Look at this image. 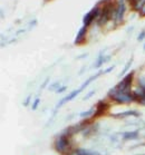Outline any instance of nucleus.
<instances>
[{
	"label": "nucleus",
	"mask_w": 145,
	"mask_h": 155,
	"mask_svg": "<svg viewBox=\"0 0 145 155\" xmlns=\"http://www.w3.org/2000/svg\"><path fill=\"white\" fill-rule=\"evenodd\" d=\"M108 96L109 97H112L115 102H117V103H131L133 100H136L135 99V96H134V93H132V91H117L115 87L112 88L111 91H108Z\"/></svg>",
	"instance_id": "obj_1"
},
{
	"label": "nucleus",
	"mask_w": 145,
	"mask_h": 155,
	"mask_svg": "<svg viewBox=\"0 0 145 155\" xmlns=\"http://www.w3.org/2000/svg\"><path fill=\"white\" fill-rule=\"evenodd\" d=\"M70 147V142H69V135L63 134L59 137H57V140L55 141V148L59 153H65L67 152V150Z\"/></svg>",
	"instance_id": "obj_2"
},
{
	"label": "nucleus",
	"mask_w": 145,
	"mask_h": 155,
	"mask_svg": "<svg viewBox=\"0 0 145 155\" xmlns=\"http://www.w3.org/2000/svg\"><path fill=\"white\" fill-rule=\"evenodd\" d=\"M100 14H102V9H100V7H95L94 9H92L91 11L84 17V26L88 27L94 20L100 18Z\"/></svg>",
	"instance_id": "obj_3"
},
{
	"label": "nucleus",
	"mask_w": 145,
	"mask_h": 155,
	"mask_svg": "<svg viewBox=\"0 0 145 155\" xmlns=\"http://www.w3.org/2000/svg\"><path fill=\"white\" fill-rule=\"evenodd\" d=\"M133 75L134 73L132 72L127 75L126 77L123 78V80L119 84H118L117 86H115V88L117 89V91H130V88H131V85H132V79H133Z\"/></svg>",
	"instance_id": "obj_4"
},
{
	"label": "nucleus",
	"mask_w": 145,
	"mask_h": 155,
	"mask_svg": "<svg viewBox=\"0 0 145 155\" xmlns=\"http://www.w3.org/2000/svg\"><path fill=\"white\" fill-rule=\"evenodd\" d=\"M125 2L124 0H118L117 1V6H116V23H119L123 21V18H124V14H125Z\"/></svg>",
	"instance_id": "obj_5"
},
{
	"label": "nucleus",
	"mask_w": 145,
	"mask_h": 155,
	"mask_svg": "<svg viewBox=\"0 0 145 155\" xmlns=\"http://www.w3.org/2000/svg\"><path fill=\"white\" fill-rule=\"evenodd\" d=\"M81 91H82V89L79 88V89H76V91H72V93H70L69 95L66 96V97H64L63 99L60 100V102H59L58 104H57V106H56V110H58L59 107H62V106H63L64 104H65V103H67V102H69V100L74 99V98H75V97H76V96H77L78 94L81 93Z\"/></svg>",
	"instance_id": "obj_6"
},
{
	"label": "nucleus",
	"mask_w": 145,
	"mask_h": 155,
	"mask_svg": "<svg viewBox=\"0 0 145 155\" xmlns=\"http://www.w3.org/2000/svg\"><path fill=\"white\" fill-rule=\"evenodd\" d=\"M86 32H87L86 26H84V27L81 28V30L78 31L77 36H76V39H75V44H81V42L85 39V37H86Z\"/></svg>",
	"instance_id": "obj_7"
},
{
	"label": "nucleus",
	"mask_w": 145,
	"mask_h": 155,
	"mask_svg": "<svg viewBox=\"0 0 145 155\" xmlns=\"http://www.w3.org/2000/svg\"><path fill=\"white\" fill-rule=\"evenodd\" d=\"M107 104L105 103V102H103V100H100L98 103H97V105H96V113L94 116H97V115H100L103 114L105 110H106V108H107Z\"/></svg>",
	"instance_id": "obj_8"
},
{
	"label": "nucleus",
	"mask_w": 145,
	"mask_h": 155,
	"mask_svg": "<svg viewBox=\"0 0 145 155\" xmlns=\"http://www.w3.org/2000/svg\"><path fill=\"white\" fill-rule=\"evenodd\" d=\"M138 136V132H126L123 134V140H135Z\"/></svg>",
	"instance_id": "obj_9"
},
{
	"label": "nucleus",
	"mask_w": 145,
	"mask_h": 155,
	"mask_svg": "<svg viewBox=\"0 0 145 155\" xmlns=\"http://www.w3.org/2000/svg\"><path fill=\"white\" fill-rule=\"evenodd\" d=\"M138 113L136 110H127V112H124V113H119V114H116L114 116L116 117H125V116H138Z\"/></svg>",
	"instance_id": "obj_10"
},
{
	"label": "nucleus",
	"mask_w": 145,
	"mask_h": 155,
	"mask_svg": "<svg viewBox=\"0 0 145 155\" xmlns=\"http://www.w3.org/2000/svg\"><path fill=\"white\" fill-rule=\"evenodd\" d=\"M96 108H91V110H86V112H83V113H81V117L82 118H88V117H91V116H94V113H95Z\"/></svg>",
	"instance_id": "obj_11"
},
{
	"label": "nucleus",
	"mask_w": 145,
	"mask_h": 155,
	"mask_svg": "<svg viewBox=\"0 0 145 155\" xmlns=\"http://www.w3.org/2000/svg\"><path fill=\"white\" fill-rule=\"evenodd\" d=\"M108 59H109V57H106V58H104V57H103V55H100V57H98V59H97V61L95 63V65H94V66H95L96 68H98V67H100V66H102V64L106 63V61H107Z\"/></svg>",
	"instance_id": "obj_12"
},
{
	"label": "nucleus",
	"mask_w": 145,
	"mask_h": 155,
	"mask_svg": "<svg viewBox=\"0 0 145 155\" xmlns=\"http://www.w3.org/2000/svg\"><path fill=\"white\" fill-rule=\"evenodd\" d=\"M77 155H98L97 153H93V152H89V151L86 150H82V148H78V150L75 151Z\"/></svg>",
	"instance_id": "obj_13"
},
{
	"label": "nucleus",
	"mask_w": 145,
	"mask_h": 155,
	"mask_svg": "<svg viewBox=\"0 0 145 155\" xmlns=\"http://www.w3.org/2000/svg\"><path fill=\"white\" fill-rule=\"evenodd\" d=\"M144 6H145V0H142V1H141V4L138 2L137 5L134 6V9L137 10V11H140V10H142L143 8H144Z\"/></svg>",
	"instance_id": "obj_14"
},
{
	"label": "nucleus",
	"mask_w": 145,
	"mask_h": 155,
	"mask_svg": "<svg viewBox=\"0 0 145 155\" xmlns=\"http://www.w3.org/2000/svg\"><path fill=\"white\" fill-rule=\"evenodd\" d=\"M39 103H40V99H39V98L35 99V102H34V104H32V106H31L32 110H37V107H38V105H39Z\"/></svg>",
	"instance_id": "obj_15"
},
{
	"label": "nucleus",
	"mask_w": 145,
	"mask_h": 155,
	"mask_svg": "<svg viewBox=\"0 0 145 155\" xmlns=\"http://www.w3.org/2000/svg\"><path fill=\"white\" fill-rule=\"evenodd\" d=\"M59 85H60L59 83H54V84L49 87V89L50 91H57V89L59 88Z\"/></svg>",
	"instance_id": "obj_16"
},
{
	"label": "nucleus",
	"mask_w": 145,
	"mask_h": 155,
	"mask_svg": "<svg viewBox=\"0 0 145 155\" xmlns=\"http://www.w3.org/2000/svg\"><path fill=\"white\" fill-rule=\"evenodd\" d=\"M131 64H132V59L130 60V61H128V63L126 64V66H125V68L123 69V72L121 73V76H122V75H124V74H125V73L127 72V70H128V68H130V66H131Z\"/></svg>",
	"instance_id": "obj_17"
},
{
	"label": "nucleus",
	"mask_w": 145,
	"mask_h": 155,
	"mask_svg": "<svg viewBox=\"0 0 145 155\" xmlns=\"http://www.w3.org/2000/svg\"><path fill=\"white\" fill-rule=\"evenodd\" d=\"M138 84H140L141 88L145 91V78H141L140 80H138Z\"/></svg>",
	"instance_id": "obj_18"
},
{
	"label": "nucleus",
	"mask_w": 145,
	"mask_h": 155,
	"mask_svg": "<svg viewBox=\"0 0 145 155\" xmlns=\"http://www.w3.org/2000/svg\"><path fill=\"white\" fill-rule=\"evenodd\" d=\"M94 94H95V91H89V93H88V94H87L86 96H85V97H84V99L86 100V99H88V98H91L92 96L94 95Z\"/></svg>",
	"instance_id": "obj_19"
},
{
	"label": "nucleus",
	"mask_w": 145,
	"mask_h": 155,
	"mask_svg": "<svg viewBox=\"0 0 145 155\" xmlns=\"http://www.w3.org/2000/svg\"><path fill=\"white\" fill-rule=\"evenodd\" d=\"M144 38H145V30H143V31L138 35V38H137V39H138V41H141V40H143Z\"/></svg>",
	"instance_id": "obj_20"
},
{
	"label": "nucleus",
	"mask_w": 145,
	"mask_h": 155,
	"mask_svg": "<svg viewBox=\"0 0 145 155\" xmlns=\"http://www.w3.org/2000/svg\"><path fill=\"white\" fill-rule=\"evenodd\" d=\"M66 88H67V87H66V86H62V87H59L58 89L56 91V93H57V94H59V93H63V91H66Z\"/></svg>",
	"instance_id": "obj_21"
},
{
	"label": "nucleus",
	"mask_w": 145,
	"mask_h": 155,
	"mask_svg": "<svg viewBox=\"0 0 145 155\" xmlns=\"http://www.w3.org/2000/svg\"><path fill=\"white\" fill-rule=\"evenodd\" d=\"M140 1H142V0H130V4H132V5H133V7H134V6L137 5Z\"/></svg>",
	"instance_id": "obj_22"
},
{
	"label": "nucleus",
	"mask_w": 145,
	"mask_h": 155,
	"mask_svg": "<svg viewBox=\"0 0 145 155\" xmlns=\"http://www.w3.org/2000/svg\"><path fill=\"white\" fill-rule=\"evenodd\" d=\"M114 67H115V66H111V67H109V68H107V69H106V70H105L104 73H105V74H106V73H109V72H111V70H113V69H114Z\"/></svg>",
	"instance_id": "obj_23"
},
{
	"label": "nucleus",
	"mask_w": 145,
	"mask_h": 155,
	"mask_svg": "<svg viewBox=\"0 0 145 155\" xmlns=\"http://www.w3.org/2000/svg\"><path fill=\"white\" fill-rule=\"evenodd\" d=\"M29 100H30V96H28V97H27V99H26V102L23 103V105H25V106H27L28 104H29Z\"/></svg>",
	"instance_id": "obj_24"
},
{
	"label": "nucleus",
	"mask_w": 145,
	"mask_h": 155,
	"mask_svg": "<svg viewBox=\"0 0 145 155\" xmlns=\"http://www.w3.org/2000/svg\"><path fill=\"white\" fill-rule=\"evenodd\" d=\"M48 80H49V78H47L45 82H44V84H42V86H41V89H42V88H45L46 85H47V83H48Z\"/></svg>",
	"instance_id": "obj_25"
},
{
	"label": "nucleus",
	"mask_w": 145,
	"mask_h": 155,
	"mask_svg": "<svg viewBox=\"0 0 145 155\" xmlns=\"http://www.w3.org/2000/svg\"><path fill=\"white\" fill-rule=\"evenodd\" d=\"M141 16H145V7L142 9V11H141Z\"/></svg>",
	"instance_id": "obj_26"
},
{
	"label": "nucleus",
	"mask_w": 145,
	"mask_h": 155,
	"mask_svg": "<svg viewBox=\"0 0 145 155\" xmlns=\"http://www.w3.org/2000/svg\"><path fill=\"white\" fill-rule=\"evenodd\" d=\"M144 50H145V45H144Z\"/></svg>",
	"instance_id": "obj_27"
},
{
	"label": "nucleus",
	"mask_w": 145,
	"mask_h": 155,
	"mask_svg": "<svg viewBox=\"0 0 145 155\" xmlns=\"http://www.w3.org/2000/svg\"><path fill=\"white\" fill-rule=\"evenodd\" d=\"M141 155H144V154H141Z\"/></svg>",
	"instance_id": "obj_28"
}]
</instances>
